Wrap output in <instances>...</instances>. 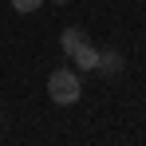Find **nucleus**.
Listing matches in <instances>:
<instances>
[{
	"mask_svg": "<svg viewBox=\"0 0 146 146\" xmlns=\"http://www.w3.org/2000/svg\"><path fill=\"white\" fill-rule=\"evenodd\" d=\"M99 75H107V79H119L126 71V59H122V51H99V63H95Z\"/></svg>",
	"mask_w": 146,
	"mask_h": 146,
	"instance_id": "f03ea898",
	"label": "nucleus"
},
{
	"mask_svg": "<svg viewBox=\"0 0 146 146\" xmlns=\"http://www.w3.org/2000/svg\"><path fill=\"white\" fill-rule=\"evenodd\" d=\"M87 40H91V36H87L83 28H63V32H59V48H63L67 59H71V51L79 48V44H87Z\"/></svg>",
	"mask_w": 146,
	"mask_h": 146,
	"instance_id": "20e7f679",
	"label": "nucleus"
},
{
	"mask_svg": "<svg viewBox=\"0 0 146 146\" xmlns=\"http://www.w3.org/2000/svg\"><path fill=\"white\" fill-rule=\"evenodd\" d=\"M48 95L55 107H75L79 95H83V83H79V71L71 67H59V71L48 75Z\"/></svg>",
	"mask_w": 146,
	"mask_h": 146,
	"instance_id": "f257e3e1",
	"label": "nucleus"
},
{
	"mask_svg": "<svg viewBox=\"0 0 146 146\" xmlns=\"http://www.w3.org/2000/svg\"><path fill=\"white\" fill-rule=\"evenodd\" d=\"M71 63L79 67V71H95V63H99V48L87 40V44H79V48L71 51Z\"/></svg>",
	"mask_w": 146,
	"mask_h": 146,
	"instance_id": "7ed1b4c3",
	"label": "nucleus"
},
{
	"mask_svg": "<svg viewBox=\"0 0 146 146\" xmlns=\"http://www.w3.org/2000/svg\"><path fill=\"white\" fill-rule=\"evenodd\" d=\"M40 4H44V0H12V8H16L20 16H28V12H36Z\"/></svg>",
	"mask_w": 146,
	"mask_h": 146,
	"instance_id": "39448f33",
	"label": "nucleus"
},
{
	"mask_svg": "<svg viewBox=\"0 0 146 146\" xmlns=\"http://www.w3.org/2000/svg\"><path fill=\"white\" fill-rule=\"evenodd\" d=\"M51 4H67V0H51Z\"/></svg>",
	"mask_w": 146,
	"mask_h": 146,
	"instance_id": "423d86ee",
	"label": "nucleus"
}]
</instances>
